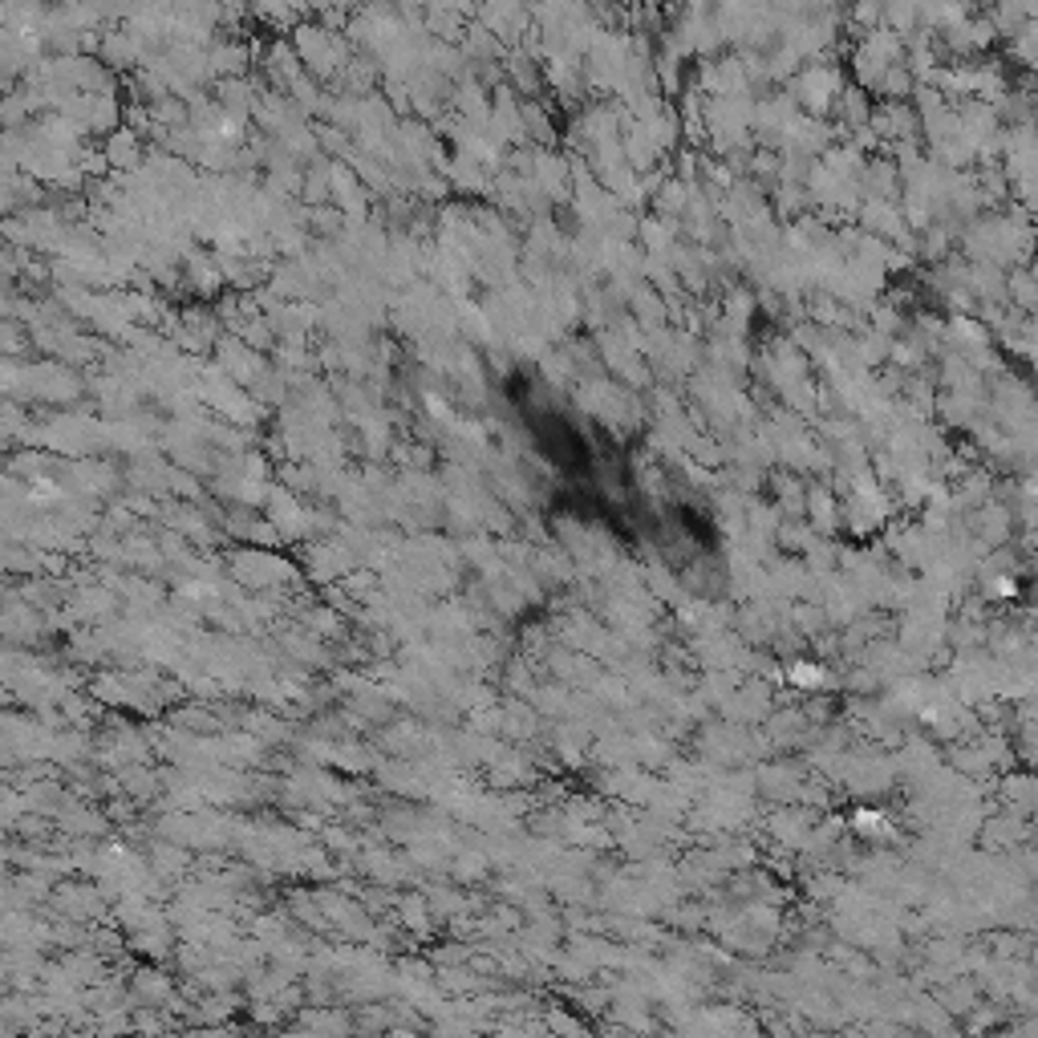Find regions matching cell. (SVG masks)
<instances>
[{"instance_id": "6da1fadb", "label": "cell", "mask_w": 1038, "mask_h": 1038, "mask_svg": "<svg viewBox=\"0 0 1038 1038\" xmlns=\"http://www.w3.org/2000/svg\"><path fill=\"white\" fill-rule=\"evenodd\" d=\"M791 682L799 685V690H816V685H823V669L820 666H795L791 669Z\"/></svg>"}]
</instances>
